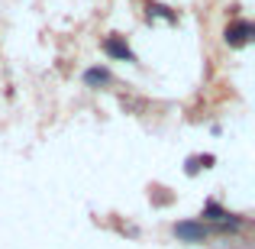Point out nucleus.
Masks as SVG:
<instances>
[{
	"label": "nucleus",
	"instance_id": "f257e3e1",
	"mask_svg": "<svg viewBox=\"0 0 255 249\" xmlns=\"http://www.w3.org/2000/svg\"><path fill=\"white\" fill-rule=\"evenodd\" d=\"M252 39V23L249 19H236V23L226 26V42L230 45H246Z\"/></svg>",
	"mask_w": 255,
	"mask_h": 249
},
{
	"label": "nucleus",
	"instance_id": "f03ea898",
	"mask_svg": "<svg viewBox=\"0 0 255 249\" xmlns=\"http://www.w3.org/2000/svg\"><path fill=\"white\" fill-rule=\"evenodd\" d=\"M104 52H107V55H113V58H123V62H136L132 49H129V45H126L120 36H107V39H104Z\"/></svg>",
	"mask_w": 255,
	"mask_h": 249
},
{
	"label": "nucleus",
	"instance_id": "7ed1b4c3",
	"mask_svg": "<svg viewBox=\"0 0 255 249\" xmlns=\"http://www.w3.org/2000/svg\"><path fill=\"white\" fill-rule=\"evenodd\" d=\"M174 237L187 240V243H197V240L207 237V227L204 224H174Z\"/></svg>",
	"mask_w": 255,
	"mask_h": 249
},
{
	"label": "nucleus",
	"instance_id": "20e7f679",
	"mask_svg": "<svg viewBox=\"0 0 255 249\" xmlns=\"http://www.w3.org/2000/svg\"><path fill=\"white\" fill-rule=\"evenodd\" d=\"M107 81H110V71H107V68L84 71V84H91V87H100V84H107Z\"/></svg>",
	"mask_w": 255,
	"mask_h": 249
},
{
	"label": "nucleus",
	"instance_id": "39448f33",
	"mask_svg": "<svg viewBox=\"0 0 255 249\" xmlns=\"http://www.w3.org/2000/svg\"><path fill=\"white\" fill-rule=\"evenodd\" d=\"M200 165H204V168H210V165H213V156L191 159V162H187V175H197V172H200Z\"/></svg>",
	"mask_w": 255,
	"mask_h": 249
},
{
	"label": "nucleus",
	"instance_id": "423d86ee",
	"mask_svg": "<svg viewBox=\"0 0 255 249\" xmlns=\"http://www.w3.org/2000/svg\"><path fill=\"white\" fill-rule=\"evenodd\" d=\"M152 13H155V16H165L168 23H174V19H178V16L168 10V6H162V3H149V16H152Z\"/></svg>",
	"mask_w": 255,
	"mask_h": 249
},
{
	"label": "nucleus",
	"instance_id": "0eeeda50",
	"mask_svg": "<svg viewBox=\"0 0 255 249\" xmlns=\"http://www.w3.org/2000/svg\"><path fill=\"white\" fill-rule=\"evenodd\" d=\"M204 214H207V217H210V220H223V217H226V214L220 211L217 204H207V207H204Z\"/></svg>",
	"mask_w": 255,
	"mask_h": 249
}]
</instances>
